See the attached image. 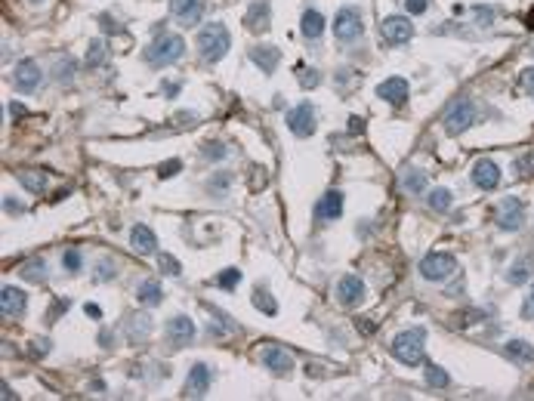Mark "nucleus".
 <instances>
[{"label":"nucleus","instance_id":"f257e3e1","mask_svg":"<svg viewBox=\"0 0 534 401\" xmlns=\"http://www.w3.org/2000/svg\"><path fill=\"white\" fill-rule=\"evenodd\" d=\"M229 47H232V34L223 22H207L198 31V56L204 62H210V65L223 59L229 53Z\"/></svg>","mask_w":534,"mask_h":401},{"label":"nucleus","instance_id":"f03ea898","mask_svg":"<svg viewBox=\"0 0 534 401\" xmlns=\"http://www.w3.org/2000/svg\"><path fill=\"white\" fill-rule=\"evenodd\" d=\"M182 53H186V40L180 34H161L152 47H146V62L155 68H164V65L180 62Z\"/></svg>","mask_w":534,"mask_h":401},{"label":"nucleus","instance_id":"7ed1b4c3","mask_svg":"<svg viewBox=\"0 0 534 401\" xmlns=\"http://www.w3.org/2000/svg\"><path fill=\"white\" fill-rule=\"evenodd\" d=\"M393 355L398 358L402 364H408V368H414V364L423 361V349H426V333L420 331V327H411V331H402L393 340Z\"/></svg>","mask_w":534,"mask_h":401},{"label":"nucleus","instance_id":"20e7f679","mask_svg":"<svg viewBox=\"0 0 534 401\" xmlns=\"http://www.w3.org/2000/svg\"><path fill=\"white\" fill-rule=\"evenodd\" d=\"M473 124H476V105L469 102V99H457V102H451V109L445 111V130L451 136L466 133Z\"/></svg>","mask_w":534,"mask_h":401},{"label":"nucleus","instance_id":"39448f33","mask_svg":"<svg viewBox=\"0 0 534 401\" xmlns=\"http://www.w3.org/2000/svg\"><path fill=\"white\" fill-rule=\"evenodd\" d=\"M494 219H497V228H503V232H519L525 226V204L519 198H503Z\"/></svg>","mask_w":534,"mask_h":401},{"label":"nucleus","instance_id":"423d86ee","mask_svg":"<svg viewBox=\"0 0 534 401\" xmlns=\"http://www.w3.org/2000/svg\"><path fill=\"white\" fill-rule=\"evenodd\" d=\"M365 31V22H361V13L355 6H343V10L333 16V38L340 40H355Z\"/></svg>","mask_w":534,"mask_h":401},{"label":"nucleus","instance_id":"0eeeda50","mask_svg":"<svg viewBox=\"0 0 534 401\" xmlns=\"http://www.w3.org/2000/svg\"><path fill=\"white\" fill-rule=\"evenodd\" d=\"M380 38L393 47H402L414 38V25L408 22V16H386L380 22Z\"/></svg>","mask_w":534,"mask_h":401},{"label":"nucleus","instance_id":"6e6552de","mask_svg":"<svg viewBox=\"0 0 534 401\" xmlns=\"http://www.w3.org/2000/svg\"><path fill=\"white\" fill-rule=\"evenodd\" d=\"M44 84V71L34 59H22L16 68H13V87L19 93H34Z\"/></svg>","mask_w":534,"mask_h":401},{"label":"nucleus","instance_id":"1a4fd4ad","mask_svg":"<svg viewBox=\"0 0 534 401\" xmlns=\"http://www.w3.org/2000/svg\"><path fill=\"white\" fill-rule=\"evenodd\" d=\"M454 269H457V262H454L451 253H430L420 262V275L426 281H445L448 275H454Z\"/></svg>","mask_w":534,"mask_h":401},{"label":"nucleus","instance_id":"9d476101","mask_svg":"<svg viewBox=\"0 0 534 401\" xmlns=\"http://www.w3.org/2000/svg\"><path fill=\"white\" fill-rule=\"evenodd\" d=\"M288 127H290V133H297V136H312L315 133V109H312L309 102H300L297 109H290L288 111Z\"/></svg>","mask_w":534,"mask_h":401},{"label":"nucleus","instance_id":"9b49d317","mask_svg":"<svg viewBox=\"0 0 534 401\" xmlns=\"http://www.w3.org/2000/svg\"><path fill=\"white\" fill-rule=\"evenodd\" d=\"M337 299H340V306H346V309H355V306L365 299V281H361L359 275H343L337 281Z\"/></svg>","mask_w":534,"mask_h":401},{"label":"nucleus","instance_id":"f8f14e48","mask_svg":"<svg viewBox=\"0 0 534 401\" xmlns=\"http://www.w3.org/2000/svg\"><path fill=\"white\" fill-rule=\"evenodd\" d=\"M473 185L482 191H491L501 185V167H497L494 161H488V157H482V161L473 164Z\"/></svg>","mask_w":534,"mask_h":401},{"label":"nucleus","instance_id":"ddd939ff","mask_svg":"<svg viewBox=\"0 0 534 401\" xmlns=\"http://www.w3.org/2000/svg\"><path fill=\"white\" fill-rule=\"evenodd\" d=\"M25 309H28L25 290L10 288V284H6V288L0 290V312H3V318H22Z\"/></svg>","mask_w":534,"mask_h":401},{"label":"nucleus","instance_id":"4468645a","mask_svg":"<svg viewBox=\"0 0 534 401\" xmlns=\"http://www.w3.org/2000/svg\"><path fill=\"white\" fill-rule=\"evenodd\" d=\"M340 213H343V191H324L322 200L315 204V219L318 223H333V219H340Z\"/></svg>","mask_w":534,"mask_h":401},{"label":"nucleus","instance_id":"2eb2a0df","mask_svg":"<svg viewBox=\"0 0 534 401\" xmlns=\"http://www.w3.org/2000/svg\"><path fill=\"white\" fill-rule=\"evenodd\" d=\"M377 96H380L383 102H389V105H405L408 102V96H411V87H408L405 77H386V81L377 87Z\"/></svg>","mask_w":534,"mask_h":401},{"label":"nucleus","instance_id":"dca6fc26","mask_svg":"<svg viewBox=\"0 0 534 401\" xmlns=\"http://www.w3.org/2000/svg\"><path fill=\"white\" fill-rule=\"evenodd\" d=\"M262 364H266L275 377H288L290 370H294V355L284 352L281 346H266L262 349Z\"/></svg>","mask_w":534,"mask_h":401},{"label":"nucleus","instance_id":"f3484780","mask_svg":"<svg viewBox=\"0 0 534 401\" xmlns=\"http://www.w3.org/2000/svg\"><path fill=\"white\" fill-rule=\"evenodd\" d=\"M210 379H213V374H210V368L207 364H191V370H189V377H186V395L189 398H201L204 392L210 389Z\"/></svg>","mask_w":534,"mask_h":401},{"label":"nucleus","instance_id":"a211bd4d","mask_svg":"<svg viewBox=\"0 0 534 401\" xmlns=\"http://www.w3.org/2000/svg\"><path fill=\"white\" fill-rule=\"evenodd\" d=\"M251 62L260 65L262 74H272L281 62V49L275 44H260V47H251Z\"/></svg>","mask_w":534,"mask_h":401},{"label":"nucleus","instance_id":"6ab92c4d","mask_svg":"<svg viewBox=\"0 0 534 401\" xmlns=\"http://www.w3.org/2000/svg\"><path fill=\"white\" fill-rule=\"evenodd\" d=\"M167 336L173 346H186V343L195 340V324H191V318L186 315H173V318L167 321Z\"/></svg>","mask_w":534,"mask_h":401},{"label":"nucleus","instance_id":"aec40b11","mask_svg":"<svg viewBox=\"0 0 534 401\" xmlns=\"http://www.w3.org/2000/svg\"><path fill=\"white\" fill-rule=\"evenodd\" d=\"M170 13L180 19V25H195L204 13V0H170Z\"/></svg>","mask_w":534,"mask_h":401},{"label":"nucleus","instance_id":"412c9836","mask_svg":"<svg viewBox=\"0 0 534 401\" xmlns=\"http://www.w3.org/2000/svg\"><path fill=\"white\" fill-rule=\"evenodd\" d=\"M130 247L136 250L139 256H148L158 250V238H155V232L148 226H133L130 228Z\"/></svg>","mask_w":534,"mask_h":401},{"label":"nucleus","instance_id":"4be33fe9","mask_svg":"<svg viewBox=\"0 0 534 401\" xmlns=\"http://www.w3.org/2000/svg\"><path fill=\"white\" fill-rule=\"evenodd\" d=\"M124 331H127V340L130 343H142V340H148V333H152V318L148 315H130L127 318V324H124Z\"/></svg>","mask_w":534,"mask_h":401},{"label":"nucleus","instance_id":"5701e85b","mask_svg":"<svg viewBox=\"0 0 534 401\" xmlns=\"http://www.w3.org/2000/svg\"><path fill=\"white\" fill-rule=\"evenodd\" d=\"M402 191H408V195H420V191H426V185H430V179H426V173L420 167H408L402 173Z\"/></svg>","mask_w":534,"mask_h":401},{"label":"nucleus","instance_id":"b1692460","mask_svg":"<svg viewBox=\"0 0 534 401\" xmlns=\"http://www.w3.org/2000/svg\"><path fill=\"white\" fill-rule=\"evenodd\" d=\"M136 299H139L142 306H161V299H164L161 281H155V278H146V281H139V288H136Z\"/></svg>","mask_w":534,"mask_h":401},{"label":"nucleus","instance_id":"393cba45","mask_svg":"<svg viewBox=\"0 0 534 401\" xmlns=\"http://www.w3.org/2000/svg\"><path fill=\"white\" fill-rule=\"evenodd\" d=\"M300 31H303V38H309V40H318L324 34V16L318 10H306L303 13V25H300Z\"/></svg>","mask_w":534,"mask_h":401},{"label":"nucleus","instance_id":"a878e982","mask_svg":"<svg viewBox=\"0 0 534 401\" xmlns=\"http://www.w3.org/2000/svg\"><path fill=\"white\" fill-rule=\"evenodd\" d=\"M244 22L251 31H266L269 28V0H260V3H253L251 10H247Z\"/></svg>","mask_w":534,"mask_h":401},{"label":"nucleus","instance_id":"bb28decb","mask_svg":"<svg viewBox=\"0 0 534 401\" xmlns=\"http://www.w3.org/2000/svg\"><path fill=\"white\" fill-rule=\"evenodd\" d=\"M503 352H507V358H512V361H519V364H534V346L531 343H525V340H510L507 346H503Z\"/></svg>","mask_w":534,"mask_h":401},{"label":"nucleus","instance_id":"cd10ccee","mask_svg":"<svg viewBox=\"0 0 534 401\" xmlns=\"http://www.w3.org/2000/svg\"><path fill=\"white\" fill-rule=\"evenodd\" d=\"M531 272H534V260H531V256H519V260L510 266V272H507V281L510 284H525V281H531Z\"/></svg>","mask_w":534,"mask_h":401},{"label":"nucleus","instance_id":"c85d7f7f","mask_svg":"<svg viewBox=\"0 0 534 401\" xmlns=\"http://www.w3.org/2000/svg\"><path fill=\"white\" fill-rule=\"evenodd\" d=\"M105 56H109V47H105L102 40H90L87 56H84V68H87V71H96V68L105 62Z\"/></svg>","mask_w":534,"mask_h":401},{"label":"nucleus","instance_id":"c756f323","mask_svg":"<svg viewBox=\"0 0 534 401\" xmlns=\"http://www.w3.org/2000/svg\"><path fill=\"white\" fill-rule=\"evenodd\" d=\"M19 182H22L31 195H40V191L47 189V176L38 173V170H19Z\"/></svg>","mask_w":534,"mask_h":401},{"label":"nucleus","instance_id":"7c9ffc66","mask_svg":"<svg viewBox=\"0 0 534 401\" xmlns=\"http://www.w3.org/2000/svg\"><path fill=\"white\" fill-rule=\"evenodd\" d=\"M53 77H56L59 84H74V59H71V56H62V59H56Z\"/></svg>","mask_w":534,"mask_h":401},{"label":"nucleus","instance_id":"2f4dec72","mask_svg":"<svg viewBox=\"0 0 534 401\" xmlns=\"http://www.w3.org/2000/svg\"><path fill=\"white\" fill-rule=\"evenodd\" d=\"M253 306H256V309H260L262 315H269V318H272V315H278V303L272 299V293H269V290H260V288H256Z\"/></svg>","mask_w":534,"mask_h":401},{"label":"nucleus","instance_id":"473e14b6","mask_svg":"<svg viewBox=\"0 0 534 401\" xmlns=\"http://www.w3.org/2000/svg\"><path fill=\"white\" fill-rule=\"evenodd\" d=\"M19 272H22L25 281H47V266H44V260H28Z\"/></svg>","mask_w":534,"mask_h":401},{"label":"nucleus","instance_id":"72a5a7b5","mask_svg":"<svg viewBox=\"0 0 534 401\" xmlns=\"http://www.w3.org/2000/svg\"><path fill=\"white\" fill-rule=\"evenodd\" d=\"M426 383H430L432 389H448V386H451V377H448L439 364H426Z\"/></svg>","mask_w":534,"mask_h":401},{"label":"nucleus","instance_id":"f704fd0d","mask_svg":"<svg viewBox=\"0 0 534 401\" xmlns=\"http://www.w3.org/2000/svg\"><path fill=\"white\" fill-rule=\"evenodd\" d=\"M426 200H430V207H432V210H439V213H445L448 210V207H451V191H448V189H432L430 191V198H426Z\"/></svg>","mask_w":534,"mask_h":401},{"label":"nucleus","instance_id":"c9c22d12","mask_svg":"<svg viewBox=\"0 0 534 401\" xmlns=\"http://www.w3.org/2000/svg\"><path fill=\"white\" fill-rule=\"evenodd\" d=\"M158 269L164 272V275H170V278H180L182 275L180 260H176V256H170V253H158Z\"/></svg>","mask_w":534,"mask_h":401},{"label":"nucleus","instance_id":"e433bc0d","mask_svg":"<svg viewBox=\"0 0 534 401\" xmlns=\"http://www.w3.org/2000/svg\"><path fill=\"white\" fill-rule=\"evenodd\" d=\"M201 155L207 157V161H223V157L229 155V148H226L223 142H204V146H201Z\"/></svg>","mask_w":534,"mask_h":401},{"label":"nucleus","instance_id":"4c0bfd02","mask_svg":"<svg viewBox=\"0 0 534 401\" xmlns=\"http://www.w3.org/2000/svg\"><path fill=\"white\" fill-rule=\"evenodd\" d=\"M217 284H219L223 290H235V288L241 284V272H238V269H226V272H219Z\"/></svg>","mask_w":534,"mask_h":401},{"label":"nucleus","instance_id":"58836bf2","mask_svg":"<svg viewBox=\"0 0 534 401\" xmlns=\"http://www.w3.org/2000/svg\"><path fill=\"white\" fill-rule=\"evenodd\" d=\"M62 266H65L71 275H74V272H81V250H77V247H68L65 253H62Z\"/></svg>","mask_w":534,"mask_h":401},{"label":"nucleus","instance_id":"ea45409f","mask_svg":"<svg viewBox=\"0 0 534 401\" xmlns=\"http://www.w3.org/2000/svg\"><path fill=\"white\" fill-rule=\"evenodd\" d=\"M297 77H300L303 87H318L322 84V74L315 68H297Z\"/></svg>","mask_w":534,"mask_h":401},{"label":"nucleus","instance_id":"a19ab883","mask_svg":"<svg viewBox=\"0 0 534 401\" xmlns=\"http://www.w3.org/2000/svg\"><path fill=\"white\" fill-rule=\"evenodd\" d=\"M115 262H109V260H102L99 262V272H96V281H109V278H115Z\"/></svg>","mask_w":534,"mask_h":401},{"label":"nucleus","instance_id":"79ce46f5","mask_svg":"<svg viewBox=\"0 0 534 401\" xmlns=\"http://www.w3.org/2000/svg\"><path fill=\"white\" fill-rule=\"evenodd\" d=\"M426 6H430V0H405L408 16H420V13H426Z\"/></svg>","mask_w":534,"mask_h":401},{"label":"nucleus","instance_id":"37998d69","mask_svg":"<svg viewBox=\"0 0 534 401\" xmlns=\"http://www.w3.org/2000/svg\"><path fill=\"white\" fill-rule=\"evenodd\" d=\"M180 173V161H164L161 167H158V176L161 179H170V176H176Z\"/></svg>","mask_w":534,"mask_h":401},{"label":"nucleus","instance_id":"c03bdc74","mask_svg":"<svg viewBox=\"0 0 534 401\" xmlns=\"http://www.w3.org/2000/svg\"><path fill=\"white\" fill-rule=\"evenodd\" d=\"M522 87H525V93L528 96H534V65H528L522 71Z\"/></svg>","mask_w":534,"mask_h":401},{"label":"nucleus","instance_id":"a18cd8bd","mask_svg":"<svg viewBox=\"0 0 534 401\" xmlns=\"http://www.w3.org/2000/svg\"><path fill=\"white\" fill-rule=\"evenodd\" d=\"M522 318H534V284H531L528 297H525V303H522Z\"/></svg>","mask_w":534,"mask_h":401},{"label":"nucleus","instance_id":"49530a36","mask_svg":"<svg viewBox=\"0 0 534 401\" xmlns=\"http://www.w3.org/2000/svg\"><path fill=\"white\" fill-rule=\"evenodd\" d=\"M516 167H519V173H534V155L519 157V161H516Z\"/></svg>","mask_w":534,"mask_h":401},{"label":"nucleus","instance_id":"de8ad7c7","mask_svg":"<svg viewBox=\"0 0 534 401\" xmlns=\"http://www.w3.org/2000/svg\"><path fill=\"white\" fill-rule=\"evenodd\" d=\"M99 22H102V31H111V34L120 31V25H115V19H111V16H102Z\"/></svg>","mask_w":534,"mask_h":401},{"label":"nucleus","instance_id":"09e8293b","mask_svg":"<svg viewBox=\"0 0 534 401\" xmlns=\"http://www.w3.org/2000/svg\"><path fill=\"white\" fill-rule=\"evenodd\" d=\"M31 352H34V355H47V352H49V346H47V340H34V346H31Z\"/></svg>","mask_w":534,"mask_h":401},{"label":"nucleus","instance_id":"8fccbe9b","mask_svg":"<svg viewBox=\"0 0 534 401\" xmlns=\"http://www.w3.org/2000/svg\"><path fill=\"white\" fill-rule=\"evenodd\" d=\"M3 207H6V210H10V213H22V210H25V207L19 204V200H10V198L3 200Z\"/></svg>","mask_w":534,"mask_h":401},{"label":"nucleus","instance_id":"3c124183","mask_svg":"<svg viewBox=\"0 0 534 401\" xmlns=\"http://www.w3.org/2000/svg\"><path fill=\"white\" fill-rule=\"evenodd\" d=\"M84 312H87L90 318H102V309H99V306H93V303H90V306H84Z\"/></svg>","mask_w":534,"mask_h":401},{"label":"nucleus","instance_id":"603ef678","mask_svg":"<svg viewBox=\"0 0 534 401\" xmlns=\"http://www.w3.org/2000/svg\"><path fill=\"white\" fill-rule=\"evenodd\" d=\"M10 114H13V118H25L28 111H25V109H22V105H19V102H13V105H10Z\"/></svg>","mask_w":534,"mask_h":401},{"label":"nucleus","instance_id":"864d4df0","mask_svg":"<svg viewBox=\"0 0 534 401\" xmlns=\"http://www.w3.org/2000/svg\"><path fill=\"white\" fill-rule=\"evenodd\" d=\"M0 389H3V401H10V398H16V392H13V389H10V383H6V379H3V383H0Z\"/></svg>","mask_w":534,"mask_h":401},{"label":"nucleus","instance_id":"5fc2aeb1","mask_svg":"<svg viewBox=\"0 0 534 401\" xmlns=\"http://www.w3.org/2000/svg\"><path fill=\"white\" fill-rule=\"evenodd\" d=\"M176 124H195V114H176Z\"/></svg>","mask_w":534,"mask_h":401},{"label":"nucleus","instance_id":"6e6d98bb","mask_svg":"<svg viewBox=\"0 0 534 401\" xmlns=\"http://www.w3.org/2000/svg\"><path fill=\"white\" fill-rule=\"evenodd\" d=\"M349 130H365V124H361V118H349Z\"/></svg>","mask_w":534,"mask_h":401},{"label":"nucleus","instance_id":"4d7b16f0","mask_svg":"<svg viewBox=\"0 0 534 401\" xmlns=\"http://www.w3.org/2000/svg\"><path fill=\"white\" fill-rule=\"evenodd\" d=\"M164 93H167V96H176V93H180V84H164Z\"/></svg>","mask_w":534,"mask_h":401},{"label":"nucleus","instance_id":"13d9d810","mask_svg":"<svg viewBox=\"0 0 534 401\" xmlns=\"http://www.w3.org/2000/svg\"><path fill=\"white\" fill-rule=\"evenodd\" d=\"M528 28H534V13H528V22H525Z\"/></svg>","mask_w":534,"mask_h":401},{"label":"nucleus","instance_id":"bf43d9fd","mask_svg":"<svg viewBox=\"0 0 534 401\" xmlns=\"http://www.w3.org/2000/svg\"><path fill=\"white\" fill-rule=\"evenodd\" d=\"M28 3H34V6H40V3H47V0H28Z\"/></svg>","mask_w":534,"mask_h":401}]
</instances>
